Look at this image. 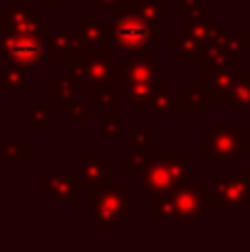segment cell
<instances>
[{"label": "cell", "instance_id": "cell-12", "mask_svg": "<svg viewBox=\"0 0 250 252\" xmlns=\"http://www.w3.org/2000/svg\"><path fill=\"white\" fill-rule=\"evenodd\" d=\"M42 42H44V56L51 62H64L71 60L80 53V38L78 31L69 29H56L51 27L42 31Z\"/></svg>", "mask_w": 250, "mask_h": 252}, {"label": "cell", "instance_id": "cell-20", "mask_svg": "<svg viewBox=\"0 0 250 252\" xmlns=\"http://www.w3.org/2000/svg\"><path fill=\"white\" fill-rule=\"evenodd\" d=\"M157 82L120 84V89H122V102H126L131 111H149L151 100H153L155 91H157Z\"/></svg>", "mask_w": 250, "mask_h": 252}, {"label": "cell", "instance_id": "cell-14", "mask_svg": "<svg viewBox=\"0 0 250 252\" xmlns=\"http://www.w3.org/2000/svg\"><path fill=\"white\" fill-rule=\"evenodd\" d=\"M80 53H111V27L106 20H84L78 27Z\"/></svg>", "mask_w": 250, "mask_h": 252}, {"label": "cell", "instance_id": "cell-29", "mask_svg": "<svg viewBox=\"0 0 250 252\" xmlns=\"http://www.w3.org/2000/svg\"><path fill=\"white\" fill-rule=\"evenodd\" d=\"M87 93L91 95V100L97 102L100 106H122V89H120V84L89 89Z\"/></svg>", "mask_w": 250, "mask_h": 252}, {"label": "cell", "instance_id": "cell-27", "mask_svg": "<svg viewBox=\"0 0 250 252\" xmlns=\"http://www.w3.org/2000/svg\"><path fill=\"white\" fill-rule=\"evenodd\" d=\"M51 126V104L44 100H33L29 104V128L33 133H44Z\"/></svg>", "mask_w": 250, "mask_h": 252}, {"label": "cell", "instance_id": "cell-9", "mask_svg": "<svg viewBox=\"0 0 250 252\" xmlns=\"http://www.w3.org/2000/svg\"><path fill=\"white\" fill-rule=\"evenodd\" d=\"M38 186L44 195L56 204H69L78 201L82 195V188L78 182V173H53V170H42L38 175Z\"/></svg>", "mask_w": 250, "mask_h": 252}, {"label": "cell", "instance_id": "cell-4", "mask_svg": "<svg viewBox=\"0 0 250 252\" xmlns=\"http://www.w3.org/2000/svg\"><path fill=\"white\" fill-rule=\"evenodd\" d=\"M91 232H120L131 219V186L124 184H104L91 192Z\"/></svg>", "mask_w": 250, "mask_h": 252}, {"label": "cell", "instance_id": "cell-6", "mask_svg": "<svg viewBox=\"0 0 250 252\" xmlns=\"http://www.w3.org/2000/svg\"><path fill=\"white\" fill-rule=\"evenodd\" d=\"M211 210L228 213V210H250V173H224L215 170L211 175L208 190Z\"/></svg>", "mask_w": 250, "mask_h": 252}, {"label": "cell", "instance_id": "cell-35", "mask_svg": "<svg viewBox=\"0 0 250 252\" xmlns=\"http://www.w3.org/2000/svg\"><path fill=\"white\" fill-rule=\"evenodd\" d=\"M202 11V2L199 0H182V20L193 18Z\"/></svg>", "mask_w": 250, "mask_h": 252}, {"label": "cell", "instance_id": "cell-8", "mask_svg": "<svg viewBox=\"0 0 250 252\" xmlns=\"http://www.w3.org/2000/svg\"><path fill=\"white\" fill-rule=\"evenodd\" d=\"M0 58L9 60L22 69H38L44 56L42 33H20V31L2 29L0 31Z\"/></svg>", "mask_w": 250, "mask_h": 252}, {"label": "cell", "instance_id": "cell-21", "mask_svg": "<svg viewBox=\"0 0 250 252\" xmlns=\"http://www.w3.org/2000/svg\"><path fill=\"white\" fill-rule=\"evenodd\" d=\"M199 62L204 66H215V69H242V53L219 47V44H206Z\"/></svg>", "mask_w": 250, "mask_h": 252}, {"label": "cell", "instance_id": "cell-23", "mask_svg": "<svg viewBox=\"0 0 250 252\" xmlns=\"http://www.w3.org/2000/svg\"><path fill=\"white\" fill-rule=\"evenodd\" d=\"M0 91H7V93L29 91V80L25 75V69L9 60H0Z\"/></svg>", "mask_w": 250, "mask_h": 252}, {"label": "cell", "instance_id": "cell-31", "mask_svg": "<svg viewBox=\"0 0 250 252\" xmlns=\"http://www.w3.org/2000/svg\"><path fill=\"white\" fill-rule=\"evenodd\" d=\"M4 161H29L31 151H29V142L20 139V142H4L2 151H0Z\"/></svg>", "mask_w": 250, "mask_h": 252}, {"label": "cell", "instance_id": "cell-3", "mask_svg": "<svg viewBox=\"0 0 250 252\" xmlns=\"http://www.w3.org/2000/svg\"><path fill=\"white\" fill-rule=\"evenodd\" d=\"M140 186L151 199L173 190L190 179V153L188 151H159L151 153L146 166L140 170Z\"/></svg>", "mask_w": 250, "mask_h": 252}, {"label": "cell", "instance_id": "cell-19", "mask_svg": "<svg viewBox=\"0 0 250 252\" xmlns=\"http://www.w3.org/2000/svg\"><path fill=\"white\" fill-rule=\"evenodd\" d=\"M206 44H219V47L233 49V51H237V53H246V51H250V31H246V29L226 31V29H221L219 25L213 22L211 33H208V38H206ZM206 44H204V47H206Z\"/></svg>", "mask_w": 250, "mask_h": 252}, {"label": "cell", "instance_id": "cell-5", "mask_svg": "<svg viewBox=\"0 0 250 252\" xmlns=\"http://www.w3.org/2000/svg\"><path fill=\"white\" fill-rule=\"evenodd\" d=\"M250 151V130L239 122H213L208 130L199 133L202 161H239Z\"/></svg>", "mask_w": 250, "mask_h": 252}, {"label": "cell", "instance_id": "cell-24", "mask_svg": "<svg viewBox=\"0 0 250 252\" xmlns=\"http://www.w3.org/2000/svg\"><path fill=\"white\" fill-rule=\"evenodd\" d=\"M226 102L230 104V109L239 111V113L250 111V71L239 69L237 80H235V84L230 87Z\"/></svg>", "mask_w": 250, "mask_h": 252}, {"label": "cell", "instance_id": "cell-1", "mask_svg": "<svg viewBox=\"0 0 250 252\" xmlns=\"http://www.w3.org/2000/svg\"><path fill=\"white\" fill-rule=\"evenodd\" d=\"M211 210L208 192L195 184H180L173 190L164 192L159 197H153L149 208V219L153 223L159 221H182L193 223L199 221Z\"/></svg>", "mask_w": 250, "mask_h": 252}, {"label": "cell", "instance_id": "cell-37", "mask_svg": "<svg viewBox=\"0 0 250 252\" xmlns=\"http://www.w3.org/2000/svg\"><path fill=\"white\" fill-rule=\"evenodd\" d=\"M0 31H2V22H0Z\"/></svg>", "mask_w": 250, "mask_h": 252}, {"label": "cell", "instance_id": "cell-16", "mask_svg": "<svg viewBox=\"0 0 250 252\" xmlns=\"http://www.w3.org/2000/svg\"><path fill=\"white\" fill-rule=\"evenodd\" d=\"M171 42H168V53L173 62H199L204 53V44L188 35L186 31L175 29L171 31Z\"/></svg>", "mask_w": 250, "mask_h": 252}, {"label": "cell", "instance_id": "cell-33", "mask_svg": "<svg viewBox=\"0 0 250 252\" xmlns=\"http://www.w3.org/2000/svg\"><path fill=\"white\" fill-rule=\"evenodd\" d=\"M128 139H131V148L151 151V135L144 133V130H133V133H128Z\"/></svg>", "mask_w": 250, "mask_h": 252}, {"label": "cell", "instance_id": "cell-28", "mask_svg": "<svg viewBox=\"0 0 250 252\" xmlns=\"http://www.w3.org/2000/svg\"><path fill=\"white\" fill-rule=\"evenodd\" d=\"M131 4L142 11L144 16L153 18L157 22H166L171 18V4L168 0H131Z\"/></svg>", "mask_w": 250, "mask_h": 252}, {"label": "cell", "instance_id": "cell-18", "mask_svg": "<svg viewBox=\"0 0 250 252\" xmlns=\"http://www.w3.org/2000/svg\"><path fill=\"white\" fill-rule=\"evenodd\" d=\"M78 84L73 80V73L69 71H62L56 80L49 82V100L56 102L60 106V111H66L75 100H78Z\"/></svg>", "mask_w": 250, "mask_h": 252}, {"label": "cell", "instance_id": "cell-13", "mask_svg": "<svg viewBox=\"0 0 250 252\" xmlns=\"http://www.w3.org/2000/svg\"><path fill=\"white\" fill-rule=\"evenodd\" d=\"M159 64L149 56V51H133V56L120 66V84L133 82H157Z\"/></svg>", "mask_w": 250, "mask_h": 252}, {"label": "cell", "instance_id": "cell-10", "mask_svg": "<svg viewBox=\"0 0 250 252\" xmlns=\"http://www.w3.org/2000/svg\"><path fill=\"white\" fill-rule=\"evenodd\" d=\"M0 22L2 29L20 31V33H42L44 29H49V22L38 16L31 2H18V0H11L9 7L0 11Z\"/></svg>", "mask_w": 250, "mask_h": 252}, {"label": "cell", "instance_id": "cell-36", "mask_svg": "<svg viewBox=\"0 0 250 252\" xmlns=\"http://www.w3.org/2000/svg\"><path fill=\"white\" fill-rule=\"evenodd\" d=\"M31 4L38 7V11H58L60 9V0H29Z\"/></svg>", "mask_w": 250, "mask_h": 252}, {"label": "cell", "instance_id": "cell-26", "mask_svg": "<svg viewBox=\"0 0 250 252\" xmlns=\"http://www.w3.org/2000/svg\"><path fill=\"white\" fill-rule=\"evenodd\" d=\"M211 27H213V16H211V11H208V9H202L197 16L182 20V27H180V29L186 31L188 35H193V38L199 40L202 44H206V38H208V33H211Z\"/></svg>", "mask_w": 250, "mask_h": 252}, {"label": "cell", "instance_id": "cell-30", "mask_svg": "<svg viewBox=\"0 0 250 252\" xmlns=\"http://www.w3.org/2000/svg\"><path fill=\"white\" fill-rule=\"evenodd\" d=\"M151 157V151H137V148H128V151L120 153V168L126 173V170H133V173H140L146 166Z\"/></svg>", "mask_w": 250, "mask_h": 252}, {"label": "cell", "instance_id": "cell-34", "mask_svg": "<svg viewBox=\"0 0 250 252\" xmlns=\"http://www.w3.org/2000/svg\"><path fill=\"white\" fill-rule=\"evenodd\" d=\"M124 2H128V0H89V7L93 11H115Z\"/></svg>", "mask_w": 250, "mask_h": 252}, {"label": "cell", "instance_id": "cell-15", "mask_svg": "<svg viewBox=\"0 0 250 252\" xmlns=\"http://www.w3.org/2000/svg\"><path fill=\"white\" fill-rule=\"evenodd\" d=\"M239 69H215V66H204L202 64V78L199 84L208 91L213 102H224L228 97L230 87L237 80Z\"/></svg>", "mask_w": 250, "mask_h": 252}, {"label": "cell", "instance_id": "cell-17", "mask_svg": "<svg viewBox=\"0 0 250 252\" xmlns=\"http://www.w3.org/2000/svg\"><path fill=\"white\" fill-rule=\"evenodd\" d=\"M213 106V97L208 95V91L199 84V80H195L190 84L188 91H173V111H208Z\"/></svg>", "mask_w": 250, "mask_h": 252}, {"label": "cell", "instance_id": "cell-32", "mask_svg": "<svg viewBox=\"0 0 250 252\" xmlns=\"http://www.w3.org/2000/svg\"><path fill=\"white\" fill-rule=\"evenodd\" d=\"M66 113H69L71 120H75V122H89V120H91V111H89L87 102H78V100H75L73 104L66 109Z\"/></svg>", "mask_w": 250, "mask_h": 252}, {"label": "cell", "instance_id": "cell-22", "mask_svg": "<svg viewBox=\"0 0 250 252\" xmlns=\"http://www.w3.org/2000/svg\"><path fill=\"white\" fill-rule=\"evenodd\" d=\"M173 115V87L168 80H159L157 91L149 106V118L153 122H168Z\"/></svg>", "mask_w": 250, "mask_h": 252}, {"label": "cell", "instance_id": "cell-25", "mask_svg": "<svg viewBox=\"0 0 250 252\" xmlns=\"http://www.w3.org/2000/svg\"><path fill=\"white\" fill-rule=\"evenodd\" d=\"M100 139L102 142H115L122 137V124H120V106H102L100 113Z\"/></svg>", "mask_w": 250, "mask_h": 252}, {"label": "cell", "instance_id": "cell-7", "mask_svg": "<svg viewBox=\"0 0 250 252\" xmlns=\"http://www.w3.org/2000/svg\"><path fill=\"white\" fill-rule=\"evenodd\" d=\"M69 62L80 91L120 84V66L122 64L111 60L109 53H78Z\"/></svg>", "mask_w": 250, "mask_h": 252}, {"label": "cell", "instance_id": "cell-11", "mask_svg": "<svg viewBox=\"0 0 250 252\" xmlns=\"http://www.w3.org/2000/svg\"><path fill=\"white\" fill-rule=\"evenodd\" d=\"M78 182L82 192H95L111 179V166L100 151H82L80 153V166H78Z\"/></svg>", "mask_w": 250, "mask_h": 252}, {"label": "cell", "instance_id": "cell-2", "mask_svg": "<svg viewBox=\"0 0 250 252\" xmlns=\"http://www.w3.org/2000/svg\"><path fill=\"white\" fill-rule=\"evenodd\" d=\"M109 13L111 44L120 51H149L151 44L159 40V22L137 11L131 0Z\"/></svg>", "mask_w": 250, "mask_h": 252}]
</instances>
